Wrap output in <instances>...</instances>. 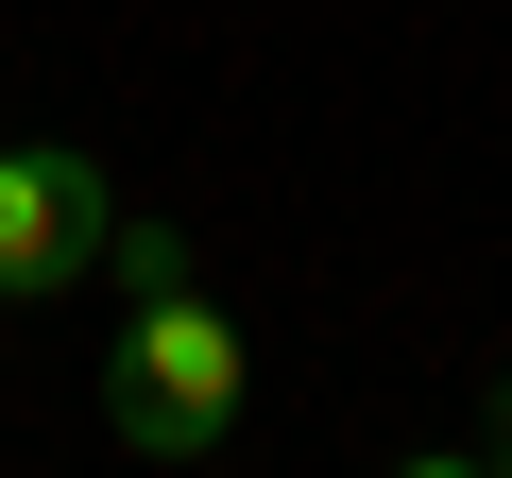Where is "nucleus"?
<instances>
[{"label":"nucleus","mask_w":512,"mask_h":478,"mask_svg":"<svg viewBox=\"0 0 512 478\" xmlns=\"http://www.w3.org/2000/svg\"><path fill=\"white\" fill-rule=\"evenodd\" d=\"M239 393H256V359H239V325L205 308V274L120 308V359H103V427H120L137 461H171V478L239 461Z\"/></svg>","instance_id":"1"},{"label":"nucleus","mask_w":512,"mask_h":478,"mask_svg":"<svg viewBox=\"0 0 512 478\" xmlns=\"http://www.w3.org/2000/svg\"><path fill=\"white\" fill-rule=\"evenodd\" d=\"M103 239H120L103 154H69V137H0V308L86 291V274H103Z\"/></svg>","instance_id":"2"},{"label":"nucleus","mask_w":512,"mask_h":478,"mask_svg":"<svg viewBox=\"0 0 512 478\" xmlns=\"http://www.w3.org/2000/svg\"><path fill=\"white\" fill-rule=\"evenodd\" d=\"M103 274H120V308H137V291H188L205 257H188V222H137V205H120V239H103Z\"/></svg>","instance_id":"3"},{"label":"nucleus","mask_w":512,"mask_h":478,"mask_svg":"<svg viewBox=\"0 0 512 478\" xmlns=\"http://www.w3.org/2000/svg\"><path fill=\"white\" fill-rule=\"evenodd\" d=\"M461 461H478V478H512V359H495V393H478V427H461Z\"/></svg>","instance_id":"4"}]
</instances>
